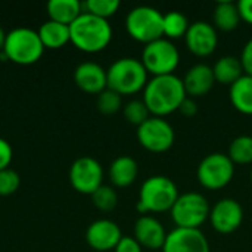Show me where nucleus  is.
Wrapping results in <instances>:
<instances>
[{
    "instance_id": "nucleus-2",
    "label": "nucleus",
    "mask_w": 252,
    "mask_h": 252,
    "mask_svg": "<svg viewBox=\"0 0 252 252\" xmlns=\"http://www.w3.org/2000/svg\"><path fill=\"white\" fill-rule=\"evenodd\" d=\"M71 43L81 52L97 53L108 47L112 40V27L108 19L83 12L69 25Z\"/></svg>"
},
{
    "instance_id": "nucleus-11",
    "label": "nucleus",
    "mask_w": 252,
    "mask_h": 252,
    "mask_svg": "<svg viewBox=\"0 0 252 252\" xmlns=\"http://www.w3.org/2000/svg\"><path fill=\"white\" fill-rule=\"evenodd\" d=\"M69 183L77 192L92 196L103 185V168L100 162L92 157L75 159L69 168Z\"/></svg>"
},
{
    "instance_id": "nucleus-30",
    "label": "nucleus",
    "mask_w": 252,
    "mask_h": 252,
    "mask_svg": "<svg viewBox=\"0 0 252 252\" xmlns=\"http://www.w3.org/2000/svg\"><path fill=\"white\" fill-rule=\"evenodd\" d=\"M121 97L123 96H120L117 92L111 89H105L102 93L97 94V100H96L97 109L105 115H112L121 109V105H123Z\"/></svg>"
},
{
    "instance_id": "nucleus-23",
    "label": "nucleus",
    "mask_w": 252,
    "mask_h": 252,
    "mask_svg": "<svg viewBox=\"0 0 252 252\" xmlns=\"http://www.w3.org/2000/svg\"><path fill=\"white\" fill-rule=\"evenodd\" d=\"M216 83L223 86H232L244 75V68L241 59L236 56H221L213 66Z\"/></svg>"
},
{
    "instance_id": "nucleus-29",
    "label": "nucleus",
    "mask_w": 252,
    "mask_h": 252,
    "mask_svg": "<svg viewBox=\"0 0 252 252\" xmlns=\"http://www.w3.org/2000/svg\"><path fill=\"white\" fill-rule=\"evenodd\" d=\"M124 118L130 123V124H134V126H142L149 117H151V112L148 109V106L145 105L143 99L139 100V99H133L130 102H127L124 105Z\"/></svg>"
},
{
    "instance_id": "nucleus-18",
    "label": "nucleus",
    "mask_w": 252,
    "mask_h": 252,
    "mask_svg": "<svg viewBox=\"0 0 252 252\" xmlns=\"http://www.w3.org/2000/svg\"><path fill=\"white\" fill-rule=\"evenodd\" d=\"M216 78L213 72V66L207 63H196L190 66L183 78V86L188 97H201L210 93L214 87Z\"/></svg>"
},
{
    "instance_id": "nucleus-34",
    "label": "nucleus",
    "mask_w": 252,
    "mask_h": 252,
    "mask_svg": "<svg viewBox=\"0 0 252 252\" xmlns=\"http://www.w3.org/2000/svg\"><path fill=\"white\" fill-rule=\"evenodd\" d=\"M239 59H241V63L244 68V74L252 77V38H250L247 41V44L244 46Z\"/></svg>"
},
{
    "instance_id": "nucleus-33",
    "label": "nucleus",
    "mask_w": 252,
    "mask_h": 252,
    "mask_svg": "<svg viewBox=\"0 0 252 252\" xmlns=\"http://www.w3.org/2000/svg\"><path fill=\"white\" fill-rule=\"evenodd\" d=\"M140 244L134 239V236H123L118 245L115 247V252H142Z\"/></svg>"
},
{
    "instance_id": "nucleus-4",
    "label": "nucleus",
    "mask_w": 252,
    "mask_h": 252,
    "mask_svg": "<svg viewBox=\"0 0 252 252\" xmlns=\"http://www.w3.org/2000/svg\"><path fill=\"white\" fill-rule=\"evenodd\" d=\"M179 198L176 183L165 176H151L146 179L139 192L137 211L143 216L146 213L170 211Z\"/></svg>"
},
{
    "instance_id": "nucleus-32",
    "label": "nucleus",
    "mask_w": 252,
    "mask_h": 252,
    "mask_svg": "<svg viewBox=\"0 0 252 252\" xmlns=\"http://www.w3.org/2000/svg\"><path fill=\"white\" fill-rule=\"evenodd\" d=\"M12 158H13V149L10 143L6 139L0 137V171L4 168H9Z\"/></svg>"
},
{
    "instance_id": "nucleus-27",
    "label": "nucleus",
    "mask_w": 252,
    "mask_h": 252,
    "mask_svg": "<svg viewBox=\"0 0 252 252\" xmlns=\"http://www.w3.org/2000/svg\"><path fill=\"white\" fill-rule=\"evenodd\" d=\"M120 9L118 0H87L83 3V10L92 13L97 18L108 19L109 16L115 15Z\"/></svg>"
},
{
    "instance_id": "nucleus-19",
    "label": "nucleus",
    "mask_w": 252,
    "mask_h": 252,
    "mask_svg": "<svg viewBox=\"0 0 252 252\" xmlns=\"http://www.w3.org/2000/svg\"><path fill=\"white\" fill-rule=\"evenodd\" d=\"M139 174V165L134 158L123 155L109 165V179L115 188H128L134 183Z\"/></svg>"
},
{
    "instance_id": "nucleus-14",
    "label": "nucleus",
    "mask_w": 252,
    "mask_h": 252,
    "mask_svg": "<svg viewBox=\"0 0 252 252\" xmlns=\"http://www.w3.org/2000/svg\"><path fill=\"white\" fill-rule=\"evenodd\" d=\"M123 233L118 224L108 219L93 221L86 230V241L92 250L97 252H109L115 250L121 241Z\"/></svg>"
},
{
    "instance_id": "nucleus-17",
    "label": "nucleus",
    "mask_w": 252,
    "mask_h": 252,
    "mask_svg": "<svg viewBox=\"0 0 252 252\" xmlns=\"http://www.w3.org/2000/svg\"><path fill=\"white\" fill-rule=\"evenodd\" d=\"M74 81L78 89L89 94H99L108 89L106 69L96 62H83L75 68Z\"/></svg>"
},
{
    "instance_id": "nucleus-10",
    "label": "nucleus",
    "mask_w": 252,
    "mask_h": 252,
    "mask_svg": "<svg viewBox=\"0 0 252 252\" xmlns=\"http://www.w3.org/2000/svg\"><path fill=\"white\" fill-rule=\"evenodd\" d=\"M139 143L152 154L167 152L176 140L173 126L159 117H149L142 126L137 127Z\"/></svg>"
},
{
    "instance_id": "nucleus-15",
    "label": "nucleus",
    "mask_w": 252,
    "mask_h": 252,
    "mask_svg": "<svg viewBox=\"0 0 252 252\" xmlns=\"http://www.w3.org/2000/svg\"><path fill=\"white\" fill-rule=\"evenodd\" d=\"M161 252H211L201 229H179L167 233Z\"/></svg>"
},
{
    "instance_id": "nucleus-8",
    "label": "nucleus",
    "mask_w": 252,
    "mask_h": 252,
    "mask_svg": "<svg viewBox=\"0 0 252 252\" xmlns=\"http://www.w3.org/2000/svg\"><path fill=\"white\" fill-rule=\"evenodd\" d=\"M140 61L154 77L171 75L180 63V53L171 40L159 38L145 46Z\"/></svg>"
},
{
    "instance_id": "nucleus-22",
    "label": "nucleus",
    "mask_w": 252,
    "mask_h": 252,
    "mask_svg": "<svg viewBox=\"0 0 252 252\" xmlns=\"http://www.w3.org/2000/svg\"><path fill=\"white\" fill-rule=\"evenodd\" d=\"M229 97L238 112L252 115V77L244 74L236 83H233L230 86Z\"/></svg>"
},
{
    "instance_id": "nucleus-37",
    "label": "nucleus",
    "mask_w": 252,
    "mask_h": 252,
    "mask_svg": "<svg viewBox=\"0 0 252 252\" xmlns=\"http://www.w3.org/2000/svg\"><path fill=\"white\" fill-rule=\"evenodd\" d=\"M4 41H6V32H4L3 28L0 27V52H1L3 47H4Z\"/></svg>"
},
{
    "instance_id": "nucleus-6",
    "label": "nucleus",
    "mask_w": 252,
    "mask_h": 252,
    "mask_svg": "<svg viewBox=\"0 0 252 252\" xmlns=\"http://www.w3.org/2000/svg\"><path fill=\"white\" fill-rule=\"evenodd\" d=\"M128 35L145 46L164 38V13L151 6H137L126 18Z\"/></svg>"
},
{
    "instance_id": "nucleus-16",
    "label": "nucleus",
    "mask_w": 252,
    "mask_h": 252,
    "mask_svg": "<svg viewBox=\"0 0 252 252\" xmlns=\"http://www.w3.org/2000/svg\"><path fill=\"white\" fill-rule=\"evenodd\" d=\"M134 239L140 244L142 248L161 251L167 239V232L161 221L146 214L137 219L134 224Z\"/></svg>"
},
{
    "instance_id": "nucleus-31",
    "label": "nucleus",
    "mask_w": 252,
    "mask_h": 252,
    "mask_svg": "<svg viewBox=\"0 0 252 252\" xmlns=\"http://www.w3.org/2000/svg\"><path fill=\"white\" fill-rule=\"evenodd\" d=\"M19 185L21 177L15 170L9 167L0 171V196H9L15 193L19 189Z\"/></svg>"
},
{
    "instance_id": "nucleus-13",
    "label": "nucleus",
    "mask_w": 252,
    "mask_h": 252,
    "mask_svg": "<svg viewBox=\"0 0 252 252\" xmlns=\"http://www.w3.org/2000/svg\"><path fill=\"white\" fill-rule=\"evenodd\" d=\"M185 43L188 50L198 56V58H205L210 56L216 52L217 44H219V35L217 30L213 24L204 22V21H196L190 24L186 35H185Z\"/></svg>"
},
{
    "instance_id": "nucleus-9",
    "label": "nucleus",
    "mask_w": 252,
    "mask_h": 252,
    "mask_svg": "<svg viewBox=\"0 0 252 252\" xmlns=\"http://www.w3.org/2000/svg\"><path fill=\"white\" fill-rule=\"evenodd\" d=\"M196 176L202 188L208 190H220L232 182L235 176V164L227 154L213 152L199 162Z\"/></svg>"
},
{
    "instance_id": "nucleus-26",
    "label": "nucleus",
    "mask_w": 252,
    "mask_h": 252,
    "mask_svg": "<svg viewBox=\"0 0 252 252\" xmlns=\"http://www.w3.org/2000/svg\"><path fill=\"white\" fill-rule=\"evenodd\" d=\"M229 158L233 164L248 165L252 162V136H238L229 146Z\"/></svg>"
},
{
    "instance_id": "nucleus-5",
    "label": "nucleus",
    "mask_w": 252,
    "mask_h": 252,
    "mask_svg": "<svg viewBox=\"0 0 252 252\" xmlns=\"http://www.w3.org/2000/svg\"><path fill=\"white\" fill-rule=\"evenodd\" d=\"M1 52L10 62L18 65H31L43 56L44 46L35 30L18 27L6 34V41Z\"/></svg>"
},
{
    "instance_id": "nucleus-25",
    "label": "nucleus",
    "mask_w": 252,
    "mask_h": 252,
    "mask_svg": "<svg viewBox=\"0 0 252 252\" xmlns=\"http://www.w3.org/2000/svg\"><path fill=\"white\" fill-rule=\"evenodd\" d=\"M190 24L188 18L177 10H171L164 15V37L167 40H177L186 35Z\"/></svg>"
},
{
    "instance_id": "nucleus-20",
    "label": "nucleus",
    "mask_w": 252,
    "mask_h": 252,
    "mask_svg": "<svg viewBox=\"0 0 252 252\" xmlns=\"http://www.w3.org/2000/svg\"><path fill=\"white\" fill-rule=\"evenodd\" d=\"M40 40L44 46V49H61L66 43L71 41L69 37V27L59 24L56 21H46L40 25L37 30Z\"/></svg>"
},
{
    "instance_id": "nucleus-36",
    "label": "nucleus",
    "mask_w": 252,
    "mask_h": 252,
    "mask_svg": "<svg viewBox=\"0 0 252 252\" xmlns=\"http://www.w3.org/2000/svg\"><path fill=\"white\" fill-rule=\"evenodd\" d=\"M179 111L182 112V115H185V117H188V118H190V117H193L196 112H198V106H196V102L192 99V97H186L185 100H183V103H182V106L179 108Z\"/></svg>"
},
{
    "instance_id": "nucleus-3",
    "label": "nucleus",
    "mask_w": 252,
    "mask_h": 252,
    "mask_svg": "<svg viewBox=\"0 0 252 252\" xmlns=\"http://www.w3.org/2000/svg\"><path fill=\"white\" fill-rule=\"evenodd\" d=\"M108 89L120 96H131L143 92L148 84V71L142 61L134 58H120L106 69Z\"/></svg>"
},
{
    "instance_id": "nucleus-21",
    "label": "nucleus",
    "mask_w": 252,
    "mask_h": 252,
    "mask_svg": "<svg viewBox=\"0 0 252 252\" xmlns=\"http://www.w3.org/2000/svg\"><path fill=\"white\" fill-rule=\"evenodd\" d=\"M47 13L52 21L63 25H71L84 10L78 0H52L47 3Z\"/></svg>"
},
{
    "instance_id": "nucleus-1",
    "label": "nucleus",
    "mask_w": 252,
    "mask_h": 252,
    "mask_svg": "<svg viewBox=\"0 0 252 252\" xmlns=\"http://www.w3.org/2000/svg\"><path fill=\"white\" fill-rule=\"evenodd\" d=\"M188 97L183 80L177 75H161L154 77L148 81L143 90V102L148 106L152 117L170 115L182 106Z\"/></svg>"
},
{
    "instance_id": "nucleus-12",
    "label": "nucleus",
    "mask_w": 252,
    "mask_h": 252,
    "mask_svg": "<svg viewBox=\"0 0 252 252\" xmlns=\"http://www.w3.org/2000/svg\"><path fill=\"white\" fill-rule=\"evenodd\" d=\"M208 220L216 232L229 235L241 227L244 221V208L236 199L224 198L211 208Z\"/></svg>"
},
{
    "instance_id": "nucleus-7",
    "label": "nucleus",
    "mask_w": 252,
    "mask_h": 252,
    "mask_svg": "<svg viewBox=\"0 0 252 252\" xmlns=\"http://www.w3.org/2000/svg\"><path fill=\"white\" fill-rule=\"evenodd\" d=\"M210 204L207 198L198 192H186L179 195L173 208L171 219L179 229H201L210 219Z\"/></svg>"
},
{
    "instance_id": "nucleus-38",
    "label": "nucleus",
    "mask_w": 252,
    "mask_h": 252,
    "mask_svg": "<svg viewBox=\"0 0 252 252\" xmlns=\"http://www.w3.org/2000/svg\"><path fill=\"white\" fill-rule=\"evenodd\" d=\"M251 183H252V173H251Z\"/></svg>"
},
{
    "instance_id": "nucleus-24",
    "label": "nucleus",
    "mask_w": 252,
    "mask_h": 252,
    "mask_svg": "<svg viewBox=\"0 0 252 252\" xmlns=\"http://www.w3.org/2000/svg\"><path fill=\"white\" fill-rule=\"evenodd\" d=\"M242 18L239 13L238 3L232 1H220L216 4L214 12H213V25L216 30H221L226 32H230L238 28L241 24Z\"/></svg>"
},
{
    "instance_id": "nucleus-28",
    "label": "nucleus",
    "mask_w": 252,
    "mask_h": 252,
    "mask_svg": "<svg viewBox=\"0 0 252 252\" xmlns=\"http://www.w3.org/2000/svg\"><path fill=\"white\" fill-rule=\"evenodd\" d=\"M92 202L93 205L100 210V211H112L117 204H118V195L115 192V189L112 186L108 185H102L93 195H92Z\"/></svg>"
},
{
    "instance_id": "nucleus-35",
    "label": "nucleus",
    "mask_w": 252,
    "mask_h": 252,
    "mask_svg": "<svg viewBox=\"0 0 252 252\" xmlns=\"http://www.w3.org/2000/svg\"><path fill=\"white\" fill-rule=\"evenodd\" d=\"M238 7H239L242 21L252 25V0H241L238 3Z\"/></svg>"
}]
</instances>
